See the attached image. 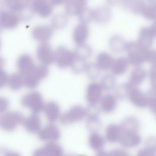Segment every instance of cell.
Wrapping results in <instances>:
<instances>
[{
    "instance_id": "6da1fadb",
    "label": "cell",
    "mask_w": 156,
    "mask_h": 156,
    "mask_svg": "<svg viewBox=\"0 0 156 156\" xmlns=\"http://www.w3.org/2000/svg\"><path fill=\"white\" fill-rule=\"evenodd\" d=\"M21 104L34 114L39 113L44 111L45 105L42 94L36 91L30 92L24 95L21 99Z\"/></svg>"
},
{
    "instance_id": "7a4b0ae2",
    "label": "cell",
    "mask_w": 156,
    "mask_h": 156,
    "mask_svg": "<svg viewBox=\"0 0 156 156\" xmlns=\"http://www.w3.org/2000/svg\"><path fill=\"white\" fill-rule=\"evenodd\" d=\"M49 70L44 65L36 66L30 73L23 76L24 85L28 89L35 88L42 80L48 76Z\"/></svg>"
},
{
    "instance_id": "3957f363",
    "label": "cell",
    "mask_w": 156,
    "mask_h": 156,
    "mask_svg": "<svg viewBox=\"0 0 156 156\" xmlns=\"http://www.w3.org/2000/svg\"><path fill=\"white\" fill-rule=\"evenodd\" d=\"M89 110L80 105H74L61 115L60 122L64 125H69L80 122L87 117Z\"/></svg>"
},
{
    "instance_id": "277c9868",
    "label": "cell",
    "mask_w": 156,
    "mask_h": 156,
    "mask_svg": "<svg viewBox=\"0 0 156 156\" xmlns=\"http://www.w3.org/2000/svg\"><path fill=\"white\" fill-rule=\"evenodd\" d=\"M76 58L74 52L64 46L58 47L55 51V62L61 69L70 66Z\"/></svg>"
},
{
    "instance_id": "5b68a950",
    "label": "cell",
    "mask_w": 156,
    "mask_h": 156,
    "mask_svg": "<svg viewBox=\"0 0 156 156\" xmlns=\"http://www.w3.org/2000/svg\"><path fill=\"white\" fill-rule=\"evenodd\" d=\"M103 89L100 83L92 82L87 86L86 99L90 107H94L100 102L102 98Z\"/></svg>"
},
{
    "instance_id": "8992f818",
    "label": "cell",
    "mask_w": 156,
    "mask_h": 156,
    "mask_svg": "<svg viewBox=\"0 0 156 156\" xmlns=\"http://www.w3.org/2000/svg\"><path fill=\"white\" fill-rule=\"evenodd\" d=\"M37 56L42 65L46 66L55 62V52L48 43H41L38 46Z\"/></svg>"
},
{
    "instance_id": "52a82bcc",
    "label": "cell",
    "mask_w": 156,
    "mask_h": 156,
    "mask_svg": "<svg viewBox=\"0 0 156 156\" xmlns=\"http://www.w3.org/2000/svg\"><path fill=\"white\" fill-rule=\"evenodd\" d=\"M21 17L18 14L9 10L0 12V26L5 29H13L20 23Z\"/></svg>"
},
{
    "instance_id": "ba28073f",
    "label": "cell",
    "mask_w": 156,
    "mask_h": 156,
    "mask_svg": "<svg viewBox=\"0 0 156 156\" xmlns=\"http://www.w3.org/2000/svg\"><path fill=\"white\" fill-rule=\"evenodd\" d=\"M30 8L33 12L42 17H47L52 14L53 6L48 0H33Z\"/></svg>"
},
{
    "instance_id": "9c48e42d",
    "label": "cell",
    "mask_w": 156,
    "mask_h": 156,
    "mask_svg": "<svg viewBox=\"0 0 156 156\" xmlns=\"http://www.w3.org/2000/svg\"><path fill=\"white\" fill-rule=\"evenodd\" d=\"M40 138L48 143H56L60 137V130L56 126L50 124L39 131Z\"/></svg>"
},
{
    "instance_id": "30bf717a",
    "label": "cell",
    "mask_w": 156,
    "mask_h": 156,
    "mask_svg": "<svg viewBox=\"0 0 156 156\" xmlns=\"http://www.w3.org/2000/svg\"><path fill=\"white\" fill-rule=\"evenodd\" d=\"M53 34V28L47 25L36 27L32 31V36L34 40L41 43H47Z\"/></svg>"
},
{
    "instance_id": "8fae6325",
    "label": "cell",
    "mask_w": 156,
    "mask_h": 156,
    "mask_svg": "<svg viewBox=\"0 0 156 156\" xmlns=\"http://www.w3.org/2000/svg\"><path fill=\"white\" fill-rule=\"evenodd\" d=\"M36 66L32 57L24 54L19 57L17 61V67L19 73L23 76L31 72Z\"/></svg>"
},
{
    "instance_id": "7c38bea8",
    "label": "cell",
    "mask_w": 156,
    "mask_h": 156,
    "mask_svg": "<svg viewBox=\"0 0 156 156\" xmlns=\"http://www.w3.org/2000/svg\"><path fill=\"white\" fill-rule=\"evenodd\" d=\"M89 35L87 24L80 23L75 27L73 34V40L77 45L85 44Z\"/></svg>"
},
{
    "instance_id": "4fadbf2b",
    "label": "cell",
    "mask_w": 156,
    "mask_h": 156,
    "mask_svg": "<svg viewBox=\"0 0 156 156\" xmlns=\"http://www.w3.org/2000/svg\"><path fill=\"white\" fill-rule=\"evenodd\" d=\"M112 16V11L107 6H100L93 10V21L100 24L107 23Z\"/></svg>"
},
{
    "instance_id": "5bb4252c",
    "label": "cell",
    "mask_w": 156,
    "mask_h": 156,
    "mask_svg": "<svg viewBox=\"0 0 156 156\" xmlns=\"http://www.w3.org/2000/svg\"><path fill=\"white\" fill-rule=\"evenodd\" d=\"M44 111L47 120L51 123L55 122L60 118L61 110L58 104L51 101L45 104Z\"/></svg>"
},
{
    "instance_id": "9a60e30c",
    "label": "cell",
    "mask_w": 156,
    "mask_h": 156,
    "mask_svg": "<svg viewBox=\"0 0 156 156\" xmlns=\"http://www.w3.org/2000/svg\"><path fill=\"white\" fill-rule=\"evenodd\" d=\"M31 2V0H4L5 4L9 10L18 14L30 7Z\"/></svg>"
},
{
    "instance_id": "2e32d148",
    "label": "cell",
    "mask_w": 156,
    "mask_h": 156,
    "mask_svg": "<svg viewBox=\"0 0 156 156\" xmlns=\"http://www.w3.org/2000/svg\"><path fill=\"white\" fill-rule=\"evenodd\" d=\"M113 60L112 56L107 52L99 53L95 64L100 71H106L112 67Z\"/></svg>"
},
{
    "instance_id": "e0dca14e",
    "label": "cell",
    "mask_w": 156,
    "mask_h": 156,
    "mask_svg": "<svg viewBox=\"0 0 156 156\" xmlns=\"http://www.w3.org/2000/svg\"><path fill=\"white\" fill-rule=\"evenodd\" d=\"M100 103L101 111L105 113L109 114L115 108L116 99L112 94H106L102 97Z\"/></svg>"
},
{
    "instance_id": "ac0fdd59",
    "label": "cell",
    "mask_w": 156,
    "mask_h": 156,
    "mask_svg": "<svg viewBox=\"0 0 156 156\" xmlns=\"http://www.w3.org/2000/svg\"><path fill=\"white\" fill-rule=\"evenodd\" d=\"M89 144L92 149L99 152L104 147L105 140L98 132H93L89 137Z\"/></svg>"
},
{
    "instance_id": "d6986e66",
    "label": "cell",
    "mask_w": 156,
    "mask_h": 156,
    "mask_svg": "<svg viewBox=\"0 0 156 156\" xmlns=\"http://www.w3.org/2000/svg\"><path fill=\"white\" fill-rule=\"evenodd\" d=\"M86 126L89 130L93 132H97L101 126V121L99 114L97 112H90L87 115Z\"/></svg>"
},
{
    "instance_id": "ffe728a7",
    "label": "cell",
    "mask_w": 156,
    "mask_h": 156,
    "mask_svg": "<svg viewBox=\"0 0 156 156\" xmlns=\"http://www.w3.org/2000/svg\"><path fill=\"white\" fill-rule=\"evenodd\" d=\"M85 4L78 0H68L65 7L66 12L68 15L78 16L82 9L86 6Z\"/></svg>"
},
{
    "instance_id": "44dd1931",
    "label": "cell",
    "mask_w": 156,
    "mask_h": 156,
    "mask_svg": "<svg viewBox=\"0 0 156 156\" xmlns=\"http://www.w3.org/2000/svg\"><path fill=\"white\" fill-rule=\"evenodd\" d=\"M74 52L76 58L87 60L91 57L93 49L90 45L84 44L77 45Z\"/></svg>"
},
{
    "instance_id": "7402d4cb",
    "label": "cell",
    "mask_w": 156,
    "mask_h": 156,
    "mask_svg": "<svg viewBox=\"0 0 156 156\" xmlns=\"http://www.w3.org/2000/svg\"><path fill=\"white\" fill-rule=\"evenodd\" d=\"M120 129L116 125L108 126L105 130V139L110 143H114L118 141L120 137Z\"/></svg>"
},
{
    "instance_id": "603a6c76",
    "label": "cell",
    "mask_w": 156,
    "mask_h": 156,
    "mask_svg": "<svg viewBox=\"0 0 156 156\" xmlns=\"http://www.w3.org/2000/svg\"><path fill=\"white\" fill-rule=\"evenodd\" d=\"M7 84L11 90H20L24 85L23 76L19 73L12 74L9 76Z\"/></svg>"
},
{
    "instance_id": "cb8c5ba5",
    "label": "cell",
    "mask_w": 156,
    "mask_h": 156,
    "mask_svg": "<svg viewBox=\"0 0 156 156\" xmlns=\"http://www.w3.org/2000/svg\"><path fill=\"white\" fill-rule=\"evenodd\" d=\"M26 124L27 129L31 132H37L41 130V120L37 114L34 113L28 116Z\"/></svg>"
},
{
    "instance_id": "d4e9b609",
    "label": "cell",
    "mask_w": 156,
    "mask_h": 156,
    "mask_svg": "<svg viewBox=\"0 0 156 156\" xmlns=\"http://www.w3.org/2000/svg\"><path fill=\"white\" fill-rule=\"evenodd\" d=\"M43 149L46 156H59L64 154L62 147L56 143H48Z\"/></svg>"
},
{
    "instance_id": "484cf974",
    "label": "cell",
    "mask_w": 156,
    "mask_h": 156,
    "mask_svg": "<svg viewBox=\"0 0 156 156\" xmlns=\"http://www.w3.org/2000/svg\"><path fill=\"white\" fill-rule=\"evenodd\" d=\"M68 22V19L66 15L57 14L52 18L51 21L52 28L57 30L63 29L66 26Z\"/></svg>"
},
{
    "instance_id": "4316f807",
    "label": "cell",
    "mask_w": 156,
    "mask_h": 156,
    "mask_svg": "<svg viewBox=\"0 0 156 156\" xmlns=\"http://www.w3.org/2000/svg\"><path fill=\"white\" fill-rule=\"evenodd\" d=\"M88 64L87 60L76 57L70 67L74 73L80 74L85 71Z\"/></svg>"
},
{
    "instance_id": "83f0119b",
    "label": "cell",
    "mask_w": 156,
    "mask_h": 156,
    "mask_svg": "<svg viewBox=\"0 0 156 156\" xmlns=\"http://www.w3.org/2000/svg\"><path fill=\"white\" fill-rule=\"evenodd\" d=\"M115 83V79L112 75L106 74L102 78L100 84L103 90L109 91L114 87Z\"/></svg>"
},
{
    "instance_id": "f1b7e54d",
    "label": "cell",
    "mask_w": 156,
    "mask_h": 156,
    "mask_svg": "<svg viewBox=\"0 0 156 156\" xmlns=\"http://www.w3.org/2000/svg\"><path fill=\"white\" fill-rule=\"evenodd\" d=\"M81 23H87L93 21V10L84 6L77 16Z\"/></svg>"
},
{
    "instance_id": "f546056e",
    "label": "cell",
    "mask_w": 156,
    "mask_h": 156,
    "mask_svg": "<svg viewBox=\"0 0 156 156\" xmlns=\"http://www.w3.org/2000/svg\"><path fill=\"white\" fill-rule=\"evenodd\" d=\"M141 14L147 19L156 21V4L150 6L146 5Z\"/></svg>"
},
{
    "instance_id": "4dcf8cb0",
    "label": "cell",
    "mask_w": 156,
    "mask_h": 156,
    "mask_svg": "<svg viewBox=\"0 0 156 156\" xmlns=\"http://www.w3.org/2000/svg\"><path fill=\"white\" fill-rule=\"evenodd\" d=\"M100 71L95 63H88L85 72L89 79L94 80L99 76Z\"/></svg>"
},
{
    "instance_id": "1f68e13d",
    "label": "cell",
    "mask_w": 156,
    "mask_h": 156,
    "mask_svg": "<svg viewBox=\"0 0 156 156\" xmlns=\"http://www.w3.org/2000/svg\"><path fill=\"white\" fill-rule=\"evenodd\" d=\"M121 39L118 36H113L109 41V45L111 49L114 52H117L120 49Z\"/></svg>"
},
{
    "instance_id": "d6a6232c",
    "label": "cell",
    "mask_w": 156,
    "mask_h": 156,
    "mask_svg": "<svg viewBox=\"0 0 156 156\" xmlns=\"http://www.w3.org/2000/svg\"><path fill=\"white\" fill-rule=\"evenodd\" d=\"M123 61L121 59L115 60L113 62L111 67L113 73L115 75L120 74L123 69Z\"/></svg>"
},
{
    "instance_id": "836d02e7",
    "label": "cell",
    "mask_w": 156,
    "mask_h": 156,
    "mask_svg": "<svg viewBox=\"0 0 156 156\" xmlns=\"http://www.w3.org/2000/svg\"><path fill=\"white\" fill-rule=\"evenodd\" d=\"M95 156H126L124 153L120 150H115L110 152L100 151Z\"/></svg>"
},
{
    "instance_id": "e575fe53",
    "label": "cell",
    "mask_w": 156,
    "mask_h": 156,
    "mask_svg": "<svg viewBox=\"0 0 156 156\" xmlns=\"http://www.w3.org/2000/svg\"><path fill=\"white\" fill-rule=\"evenodd\" d=\"M9 76L3 70H0V89L8 84Z\"/></svg>"
},
{
    "instance_id": "d590c367",
    "label": "cell",
    "mask_w": 156,
    "mask_h": 156,
    "mask_svg": "<svg viewBox=\"0 0 156 156\" xmlns=\"http://www.w3.org/2000/svg\"><path fill=\"white\" fill-rule=\"evenodd\" d=\"M9 102L7 99L0 96V114L3 113L8 109Z\"/></svg>"
},
{
    "instance_id": "8d00e7d4",
    "label": "cell",
    "mask_w": 156,
    "mask_h": 156,
    "mask_svg": "<svg viewBox=\"0 0 156 156\" xmlns=\"http://www.w3.org/2000/svg\"><path fill=\"white\" fill-rule=\"evenodd\" d=\"M68 1V0H50V2L52 5H58L67 2Z\"/></svg>"
},
{
    "instance_id": "74e56055",
    "label": "cell",
    "mask_w": 156,
    "mask_h": 156,
    "mask_svg": "<svg viewBox=\"0 0 156 156\" xmlns=\"http://www.w3.org/2000/svg\"><path fill=\"white\" fill-rule=\"evenodd\" d=\"M34 156H46L45 154L43 148L38 149L35 153Z\"/></svg>"
},
{
    "instance_id": "f35d334b",
    "label": "cell",
    "mask_w": 156,
    "mask_h": 156,
    "mask_svg": "<svg viewBox=\"0 0 156 156\" xmlns=\"http://www.w3.org/2000/svg\"><path fill=\"white\" fill-rule=\"evenodd\" d=\"M107 2L111 5H115L120 3L121 0H107Z\"/></svg>"
},
{
    "instance_id": "ab89813d",
    "label": "cell",
    "mask_w": 156,
    "mask_h": 156,
    "mask_svg": "<svg viewBox=\"0 0 156 156\" xmlns=\"http://www.w3.org/2000/svg\"><path fill=\"white\" fill-rule=\"evenodd\" d=\"M5 61L2 58L0 57V70H3V68L5 66Z\"/></svg>"
},
{
    "instance_id": "60d3db41",
    "label": "cell",
    "mask_w": 156,
    "mask_h": 156,
    "mask_svg": "<svg viewBox=\"0 0 156 156\" xmlns=\"http://www.w3.org/2000/svg\"><path fill=\"white\" fill-rule=\"evenodd\" d=\"M147 1L152 5L156 4V0H147Z\"/></svg>"
},
{
    "instance_id": "b9f144b4",
    "label": "cell",
    "mask_w": 156,
    "mask_h": 156,
    "mask_svg": "<svg viewBox=\"0 0 156 156\" xmlns=\"http://www.w3.org/2000/svg\"><path fill=\"white\" fill-rule=\"evenodd\" d=\"M2 3L3 2H2L1 0H0V12L2 11V10H1V9H2Z\"/></svg>"
},
{
    "instance_id": "7bdbcfd3",
    "label": "cell",
    "mask_w": 156,
    "mask_h": 156,
    "mask_svg": "<svg viewBox=\"0 0 156 156\" xmlns=\"http://www.w3.org/2000/svg\"><path fill=\"white\" fill-rule=\"evenodd\" d=\"M78 1H80V2H82L84 3H86V2L87 0H78Z\"/></svg>"
},
{
    "instance_id": "ee69618b",
    "label": "cell",
    "mask_w": 156,
    "mask_h": 156,
    "mask_svg": "<svg viewBox=\"0 0 156 156\" xmlns=\"http://www.w3.org/2000/svg\"><path fill=\"white\" fill-rule=\"evenodd\" d=\"M59 156H67V155H65L64 154H63Z\"/></svg>"
}]
</instances>
